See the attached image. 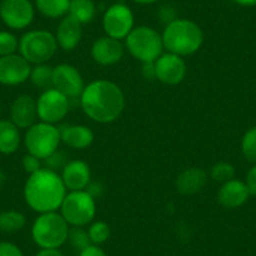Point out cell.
Wrapping results in <instances>:
<instances>
[{
    "label": "cell",
    "instance_id": "obj_11",
    "mask_svg": "<svg viewBox=\"0 0 256 256\" xmlns=\"http://www.w3.org/2000/svg\"><path fill=\"white\" fill-rule=\"evenodd\" d=\"M0 18L6 26L20 30L33 22L34 6L30 0H3L0 3Z\"/></svg>",
    "mask_w": 256,
    "mask_h": 256
},
{
    "label": "cell",
    "instance_id": "obj_33",
    "mask_svg": "<svg viewBox=\"0 0 256 256\" xmlns=\"http://www.w3.org/2000/svg\"><path fill=\"white\" fill-rule=\"evenodd\" d=\"M22 164H23V168L26 174H33L36 172H38L39 170L43 168L42 167V160H39L38 157L33 156V154H28L23 157V161H22Z\"/></svg>",
    "mask_w": 256,
    "mask_h": 256
},
{
    "label": "cell",
    "instance_id": "obj_28",
    "mask_svg": "<svg viewBox=\"0 0 256 256\" xmlns=\"http://www.w3.org/2000/svg\"><path fill=\"white\" fill-rule=\"evenodd\" d=\"M234 176H235V168L232 164H228V162H218L210 170L211 178L214 181L222 182V184L232 180Z\"/></svg>",
    "mask_w": 256,
    "mask_h": 256
},
{
    "label": "cell",
    "instance_id": "obj_17",
    "mask_svg": "<svg viewBox=\"0 0 256 256\" xmlns=\"http://www.w3.org/2000/svg\"><path fill=\"white\" fill-rule=\"evenodd\" d=\"M62 180L70 191H82L90 184V168L84 161H70L62 170Z\"/></svg>",
    "mask_w": 256,
    "mask_h": 256
},
{
    "label": "cell",
    "instance_id": "obj_31",
    "mask_svg": "<svg viewBox=\"0 0 256 256\" xmlns=\"http://www.w3.org/2000/svg\"><path fill=\"white\" fill-rule=\"evenodd\" d=\"M19 48V40L10 32H0V56L16 54Z\"/></svg>",
    "mask_w": 256,
    "mask_h": 256
},
{
    "label": "cell",
    "instance_id": "obj_9",
    "mask_svg": "<svg viewBox=\"0 0 256 256\" xmlns=\"http://www.w3.org/2000/svg\"><path fill=\"white\" fill-rule=\"evenodd\" d=\"M102 24L106 36L118 40L126 39L134 28V13L126 4H113L106 10Z\"/></svg>",
    "mask_w": 256,
    "mask_h": 256
},
{
    "label": "cell",
    "instance_id": "obj_30",
    "mask_svg": "<svg viewBox=\"0 0 256 256\" xmlns=\"http://www.w3.org/2000/svg\"><path fill=\"white\" fill-rule=\"evenodd\" d=\"M67 241H70V245L76 250H80V252L82 250H84L86 248H88L90 245H92V242L90 240V236H88V231H84L82 228H70Z\"/></svg>",
    "mask_w": 256,
    "mask_h": 256
},
{
    "label": "cell",
    "instance_id": "obj_32",
    "mask_svg": "<svg viewBox=\"0 0 256 256\" xmlns=\"http://www.w3.org/2000/svg\"><path fill=\"white\" fill-rule=\"evenodd\" d=\"M44 162L46 164V168H49L52 170V171H56V170L64 168V166L68 164V162H66V156H64L63 152H59V151H56L54 152L52 156H49L48 158L44 160Z\"/></svg>",
    "mask_w": 256,
    "mask_h": 256
},
{
    "label": "cell",
    "instance_id": "obj_38",
    "mask_svg": "<svg viewBox=\"0 0 256 256\" xmlns=\"http://www.w3.org/2000/svg\"><path fill=\"white\" fill-rule=\"evenodd\" d=\"M144 74L147 78H154V63H144Z\"/></svg>",
    "mask_w": 256,
    "mask_h": 256
},
{
    "label": "cell",
    "instance_id": "obj_16",
    "mask_svg": "<svg viewBox=\"0 0 256 256\" xmlns=\"http://www.w3.org/2000/svg\"><path fill=\"white\" fill-rule=\"evenodd\" d=\"M38 118L36 100L29 94H22L14 100L10 107V120L18 128H29Z\"/></svg>",
    "mask_w": 256,
    "mask_h": 256
},
{
    "label": "cell",
    "instance_id": "obj_36",
    "mask_svg": "<svg viewBox=\"0 0 256 256\" xmlns=\"http://www.w3.org/2000/svg\"><path fill=\"white\" fill-rule=\"evenodd\" d=\"M80 256H107V254L98 245H90L80 252Z\"/></svg>",
    "mask_w": 256,
    "mask_h": 256
},
{
    "label": "cell",
    "instance_id": "obj_3",
    "mask_svg": "<svg viewBox=\"0 0 256 256\" xmlns=\"http://www.w3.org/2000/svg\"><path fill=\"white\" fill-rule=\"evenodd\" d=\"M164 46L170 53L180 56H191L201 48L204 32L198 23L188 19H174L162 33Z\"/></svg>",
    "mask_w": 256,
    "mask_h": 256
},
{
    "label": "cell",
    "instance_id": "obj_41",
    "mask_svg": "<svg viewBox=\"0 0 256 256\" xmlns=\"http://www.w3.org/2000/svg\"><path fill=\"white\" fill-rule=\"evenodd\" d=\"M6 174H3V172L0 171V187L3 186L4 184H6Z\"/></svg>",
    "mask_w": 256,
    "mask_h": 256
},
{
    "label": "cell",
    "instance_id": "obj_39",
    "mask_svg": "<svg viewBox=\"0 0 256 256\" xmlns=\"http://www.w3.org/2000/svg\"><path fill=\"white\" fill-rule=\"evenodd\" d=\"M236 4L242 6H256V0H234Z\"/></svg>",
    "mask_w": 256,
    "mask_h": 256
},
{
    "label": "cell",
    "instance_id": "obj_10",
    "mask_svg": "<svg viewBox=\"0 0 256 256\" xmlns=\"http://www.w3.org/2000/svg\"><path fill=\"white\" fill-rule=\"evenodd\" d=\"M38 118L40 122L54 123L59 122L68 114L70 110V100L54 88L46 90L39 96L36 100Z\"/></svg>",
    "mask_w": 256,
    "mask_h": 256
},
{
    "label": "cell",
    "instance_id": "obj_18",
    "mask_svg": "<svg viewBox=\"0 0 256 256\" xmlns=\"http://www.w3.org/2000/svg\"><path fill=\"white\" fill-rule=\"evenodd\" d=\"M82 23L70 14L63 16L56 33V44L59 48L66 52L74 50L82 39Z\"/></svg>",
    "mask_w": 256,
    "mask_h": 256
},
{
    "label": "cell",
    "instance_id": "obj_13",
    "mask_svg": "<svg viewBox=\"0 0 256 256\" xmlns=\"http://www.w3.org/2000/svg\"><path fill=\"white\" fill-rule=\"evenodd\" d=\"M154 66V78L168 86H176L186 77L187 67L184 58L174 53H162L156 60Z\"/></svg>",
    "mask_w": 256,
    "mask_h": 256
},
{
    "label": "cell",
    "instance_id": "obj_40",
    "mask_svg": "<svg viewBox=\"0 0 256 256\" xmlns=\"http://www.w3.org/2000/svg\"><path fill=\"white\" fill-rule=\"evenodd\" d=\"M132 2H134L137 4H141V6H148V4L157 3L158 0H132Z\"/></svg>",
    "mask_w": 256,
    "mask_h": 256
},
{
    "label": "cell",
    "instance_id": "obj_6",
    "mask_svg": "<svg viewBox=\"0 0 256 256\" xmlns=\"http://www.w3.org/2000/svg\"><path fill=\"white\" fill-rule=\"evenodd\" d=\"M96 211V198L86 190L70 191L60 205V215L73 228H83L92 222Z\"/></svg>",
    "mask_w": 256,
    "mask_h": 256
},
{
    "label": "cell",
    "instance_id": "obj_42",
    "mask_svg": "<svg viewBox=\"0 0 256 256\" xmlns=\"http://www.w3.org/2000/svg\"><path fill=\"white\" fill-rule=\"evenodd\" d=\"M0 114H2V103H0Z\"/></svg>",
    "mask_w": 256,
    "mask_h": 256
},
{
    "label": "cell",
    "instance_id": "obj_8",
    "mask_svg": "<svg viewBox=\"0 0 256 256\" xmlns=\"http://www.w3.org/2000/svg\"><path fill=\"white\" fill-rule=\"evenodd\" d=\"M58 44L56 36L48 30L26 32L19 40V52L30 64H43L56 54Z\"/></svg>",
    "mask_w": 256,
    "mask_h": 256
},
{
    "label": "cell",
    "instance_id": "obj_5",
    "mask_svg": "<svg viewBox=\"0 0 256 256\" xmlns=\"http://www.w3.org/2000/svg\"><path fill=\"white\" fill-rule=\"evenodd\" d=\"M126 46L130 54L142 63H154L164 48L161 34L146 26L132 29L126 38Z\"/></svg>",
    "mask_w": 256,
    "mask_h": 256
},
{
    "label": "cell",
    "instance_id": "obj_29",
    "mask_svg": "<svg viewBox=\"0 0 256 256\" xmlns=\"http://www.w3.org/2000/svg\"><path fill=\"white\" fill-rule=\"evenodd\" d=\"M241 150L244 156L250 162H256V127L250 128L242 137Z\"/></svg>",
    "mask_w": 256,
    "mask_h": 256
},
{
    "label": "cell",
    "instance_id": "obj_2",
    "mask_svg": "<svg viewBox=\"0 0 256 256\" xmlns=\"http://www.w3.org/2000/svg\"><path fill=\"white\" fill-rule=\"evenodd\" d=\"M67 195L62 176L49 168H40L29 174L24 186V198L32 210L39 214L53 212L60 208Z\"/></svg>",
    "mask_w": 256,
    "mask_h": 256
},
{
    "label": "cell",
    "instance_id": "obj_23",
    "mask_svg": "<svg viewBox=\"0 0 256 256\" xmlns=\"http://www.w3.org/2000/svg\"><path fill=\"white\" fill-rule=\"evenodd\" d=\"M70 0H36V6L46 18H63L70 13Z\"/></svg>",
    "mask_w": 256,
    "mask_h": 256
},
{
    "label": "cell",
    "instance_id": "obj_21",
    "mask_svg": "<svg viewBox=\"0 0 256 256\" xmlns=\"http://www.w3.org/2000/svg\"><path fill=\"white\" fill-rule=\"evenodd\" d=\"M62 142L74 150H84L93 144L94 134L84 124L68 126L60 132Z\"/></svg>",
    "mask_w": 256,
    "mask_h": 256
},
{
    "label": "cell",
    "instance_id": "obj_25",
    "mask_svg": "<svg viewBox=\"0 0 256 256\" xmlns=\"http://www.w3.org/2000/svg\"><path fill=\"white\" fill-rule=\"evenodd\" d=\"M26 218L22 212L9 210L0 212V231L6 234H13L20 231L26 226Z\"/></svg>",
    "mask_w": 256,
    "mask_h": 256
},
{
    "label": "cell",
    "instance_id": "obj_15",
    "mask_svg": "<svg viewBox=\"0 0 256 256\" xmlns=\"http://www.w3.org/2000/svg\"><path fill=\"white\" fill-rule=\"evenodd\" d=\"M90 54L96 63L100 66H113L123 58L124 48L120 40L104 36L94 40Z\"/></svg>",
    "mask_w": 256,
    "mask_h": 256
},
{
    "label": "cell",
    "instance_id": "obj_12",
    "mask_svg": "<svg viewBox=\"0 0 256 256\" xmlns=\"http://www.w3.org/2000/svg\"><path fill=\"white\" fill-rule=\"evenodd\" d=\"M84 87L82 74L74 66L63 63L53 68V88L68 100L80 98Z\"/></svg>",
    "mask_w": 256,
    "mask_h": 256
},
{
    "label": "cell",
    "instance_id": "obj_34",
    "mask_svg": "<svg viewBox=\"0 0 256 256\" xmlns=\"http://www.w3.org/2000/svg\"><path fill=\"white\" fill-rule=\"evenodd\" d=\"M0 256H24L20 248L12 242H0Z\"/></svg>",
    "mask_w": 256,
    "mask_h": 256
},
{
    "label": "cell",
    "instance_id": "obj_35",
    "mask_svg": "<svg viewBox=\"0 0 256 256\" xmlns=\"http://www.w3.org/2000/svg\"><path fill=\"white\" fill-rule=\"evenodd\" d=\"M246 186H248V194L256 195V166H254L246 176Z\"/></svg>",
    "mask_w": 256,
    "mask_h": 256
},
{
    "label": "cell",
    "instance_id": "obj_20",
    "mask_svg": "<svg viewBox=\"0 0 256 256\" xmlns=\"http://www.w3.org/2000/svg\"><path fill=\"white\" fill-rule=\"evenodd\" d=\"M208 176L205 170L198 167L186 168L177 176L176 188L182 195H195L202 191L208 184Z\"/></svg>",
    "mask_w": 256,
    "mask_h": 256
},
{
    "label": "cell",
    "instance_id": "obj_14",
    "mask_svg": "<svg viewBox=\"0 0 256 256\" xmlns=\"http://www.w3.org/2000/svg\"><path fill=\"white\" fill-rule=\"evenodd\" d=\"M32 67L20 54L0 56V84L18 86L28 80Z\"/></svg>",
    "mask_w": 256,
    "mask_h": 256
},
{
    "label": "cell",
    "instance_id": "obj_22",
    "mask_svg": "<svg viewBox=\"0 0 256 256\" xmlns=\"http://www.w3.org/2000/svg\"><path fill=\"white\" fill-rule=\"evenodd\" d=\"M20 132L12 120H0V154H12L20 146Z\"/></svg>",
    "mask_w": 256,
    "mask_h": 256
},
{
    "label": "cell",
    "instance_id": "obj_7",
    "mask_svg": "<svg viewBox=\"0 0 256 256\" xmlns=\"http://www.w3.org/2000/svg\"><path fill=\"white\" fill-rule=\"evenodd\" d=\"M60 141L62 137L59 128L46 122L34 123L32 127L28 128L24 137V144L28 154L38 157L42 161L58 151Z\"/></svg>",
    "mask_w": 256,
    "mask_h": 256
},
{
    "label": "cell",
    "instance_id": "obj_24",
    "mask_svg": "<svg viewBox=\"0 0 256 256\" xmlns=\"http://www.w3.org/2000/svg\"><path fill=\"white\" fill-rule=\"evenodd\" d=\"M68 14L77 19L80 23H90L96 16L94 2L93 0H70Z\"/></svg>",
    "mask_w": 256,
    "mask_h": 256
},
{
    "label": "cell",
    "instance_id": "obj_26",
    "mask_svg": "<svg viewBox=\"0 0 256 256\" xmlns=\"http://www.w3.org/2000/svg\"><path fill=\"white\" fill-rule=\"evenodd\" d=\"M30 80L36 87L46 90L53 88V67L46 63L36 64V67L32 68Z\"/></svg>",
    "mask_w": 256,
    "mask_h": 256
},
{
    "label": "cell",
    "instance_id": "obj_19",
    "mask_svg": "<svg viewBox=\"0 0 256 256\" xmlns=\"http://www.w3.org/2000/svg\"><path fill=\"white\" fill-rule=\"evenodd\" d=\"M248 190L246 184L238 180H230L225 182L218 190V200L224 208H236L246 202L248 198Z\"/></svg>",
    "mask_w": 256,
    "mask_h": 256
},
{
    "label": "cell",
    "instance_id": "obj_43",
    "mask_svg": "<svg viewBox=\"0 0 256 256\" xmlns=\"http://www.w3.org/2000/svg\"><path fill=\"white\" fill-rule=\"evenodd\" d=\"M0 3H2V2H0Z\"/></svg>",
    "mask_w": 256,
    "mask_h": 256
},
{
    "label": "cell",
    "instance_id": "obj_4",
    "mask_svg": "<svg viewBox=\"0 0 256 256\" xmlns=\"http://www.w3.org/2000/svg\"><path fill=\"white\" fill-rule=\"evenodd\" d=\"M70 225L56 211L40 214L32 228L33 241L40 248H59L67 242Z\"/></svg>",
    "mask_w": 256,
    "mask_h": 256
},
{
    "label": "cell",
    "instance_id": "obj_37",
    "mask_svg": "<svg viewBox=\"0 0 256 256\" xmlns=\"http://www.w3.org/2000/svg\"><path fill=\"white\" fill-rule=\"evenodd\" d=\"M36 256H64L59 248H42L36 254Z\"/></svg>",
    "mask_w": 256,
    "mask_h": 256
},
{
    "label": "cell",
    "instance_id": "obj_27",
    "mask_svg": "<svg viewBox=\"0 0 256 256\" xmlns=\"http://www.w3.org/2000/svg\"><path fill=\"white\" fill-rule=\"evenodd\" d=\"M110 225L104 221H96L88 228V236L93 245H98L106 242L110 238Z\"/></svg>",
    "mask_w": 256,
    "mask_h": 256
},
{
    "label": "cell",
    "instance_id": "obj_1",
    "mask_svg": "<svg viewBox=\"0 0 256 256\" xmlns=\"http://www.w3.org/2000/svg\"><path fill=\"white\" fill-rule=\"evenodd\" d=\"M80 107L92 120L110 123L124 110V94L116 83L98 80L86 86L80 94Z\"/></svg>",
    "mask_w": 256,
    "mask_h": 256
}]
</instances>
